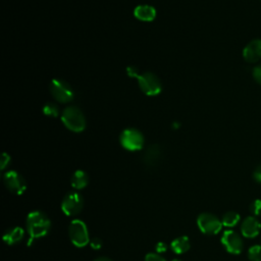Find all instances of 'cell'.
Segmentation results:
<instances>
[{
	"label": "cell",
	"instance_id": "obj_1",
	"mask_svg": "<svg viewBox=\"0 0 261 261\" xmlns=\"http://www.w3.org/2000/svg\"><path fill=\"white\" fill-rule=\"evenodd\" d=\"M25 227L31 239H39L45 237L49 232L51 228V221L45 213L36 210L28 214Z\"/></svg>",
	"mask_w": 261,
	"mask_h": 261
},
{
	"label": "cell",
	"instance_id": "obj_2",
	"mask_svg": "<svg viewBox=\"0 0 261 261\" xmlns=\"http://www.w3.org/2000/svg\"><path fill=\"white\" fill-rule=\"evenodd\" d=\"M63 124L70 130L80 133L86 127V118L83 112L75 106L65 108L61 115Z\"/></svg>",
	"mask_w": 261,
	"mask_h": 261
},
{
	"label": "cell",
	"instance_id": "obj_3",
	"mask_svg": "<svg viewBox=\"0 0 261 261\" xmlns=\"http://www.w3.org/2000/svg\"><path fill=\"white\" fill-rule=\"evenodd\" d=\"M68 236L71 243L77 248L87 246L91 241L87 225L81 219H74L69 223Z\"/></svg>",
	"mask_w": 261,
	"mask_h": 261
},
{
	"label": "cell",
	"instance_id": "obj_4",
	"mask_svg": "<svg viewBox=\"0 0 261 261\" xmlns=\"http://www.w3.org/2000/svg\"><path fill=\"white\" fill-rule=\"evenodd\" d=\"M137 80L140 89L147 96H156L162 90L160 80L152 72H143L138 75Z\"/></svg>",
	"mask_w": 261,
	"mask_h": 261
},
{
	"label": "cell",
	"instance_id": "obj_5",
	"mask_svg": "<svg viewBox=\"0 0 261 261\" xmlns=\"http://www.w3.org/2000/svg\"><path fill=\"white\" fill-rule=\"evenodd\" d=\"M120 144L128 151L141 150L144 146V136L136 128H125L120 135Z\"/></svg>",
	"mask_w": 261,
	"mask_h": 261
},
{
	"label": "cell",
	"instance_id": "obj_6",
	"mask_svg": "<svg viewBox=\"0 0 261 261\" xmlns=\"http://www.w3.org/2000/svg\"><path fill=\"white\" fill-rule=\"evenodd\" d=\"M83 206V197L77 192L67 193L61 202V209L63 213L67 216L77 215L82 211Z\"/></svg>",
	"mask_w": 261,
	"mask_h": 261
},
{
	"label": "cell",
	"instance_id": "obj_7",
	"mask_svg": "<svg viewBox=\"0 0 261 261\" xmlns=\"http://www.w3.org/2000/svg\"><path fill=\"white\" fill-rule=\"evenodd\" d=\"M199 229L205 234H216L221 230L222 222L211 213H201L197 218Z\"/></svg>",
	"mask_w": 261,
	"mask_h": 261
},
{
	"label": "cell",
	"instance_id": "obj_8",
	"mask_svg": "<svg viewBox=\"0 0 261 261\" xmlns=\"http://www.w3.org/2000/svg\"><path fill=\"white\" fill-rule=\"evenodd\" d=\"M50 92L55 100L61 103H66L72 100L73 91L71 87L64 81L54 79L50 83Z\"/></svg>",
	"mask_w": 261,
	"mask_h": 261
},
{
	"label": "cell",
	"instance_id": "obj_9",
	"mask_svg": "<svg viewBox=\"0 0 261 261\" xmlns=\"http://www.w3.org/2000/svg\"><path fill=\"white\" fill-rule=\"evenodd\" d=\"M3 181L7 190L14 195H21L27 189L24 178L15 170L7 171L3 176Z\"/></svg>",
	"mask_w": 261,
	"mask_h": 261
},
{
	"label": "cell",
	"instance_id": "obj_10",
	"mask_svg": "<svg viewBox=\"0 0 261 261\" xmlns=\"http://www.w3.org/2000/svg\"><path fill=\"white\" fill-rule=\"evenodd\" d=\"M221 244L230 254H240L243 251V241L233 230H225L221 237Z\"/></svg>",
	"mask_w": 261,
	"mask_h": 261
},
{
	"label": "cell",
	"instance_id": "obj_11",
	"mask_svg": "<svg viewBox=\"0 0 261 261\" xmlns=\"http://www.w3.org/2000/svg\"><path fill=\"white\" fill-rule=\"evenodd\" d=\"M243 57L250 63L259 61L261 59V40L255 39L249 42L243 50Z\"/></svg>",
	"mask_w": 261,
	"mask_h": 261
},
{
	"label": "cell",
	"instance_id": "obj_12",
	"mask_svg": "<svg viewBox=\"0 0 261 261\" xmlns=\"http://www.w3.org/2000/svg\"><path fill=\"white\" fill-rule=\"evenodd\" d=\"M261 228L260 222L257 220L254 216L247 217L243 222L241 226L242 234L246 238H255L258 236Z\"/></svg>",
	"mask_w": 261,
	"mask_h": 261
},
{
	"label": "cell",
	"instance_id": "obj_13",
	"mask_svg": "<svg viewBox=\"0 0 261 261\" xmlns=\"http://www.w3.org/2000/svg\"><path fill=\"white\" fill-rule=\"evenodd\" d=\"M24 236V230L20 226H14L8 228L4 233H3V241L9 245H16L20 243L23 239Z\"/></svg>",
	"mask_w": 261,
	"mask_h": 261
},
{
	"label": "cell",
	"instance_id": "obj_14",
	"mask_svg": "<svg viewBox=\"0 0 261 261\" xmlns=\"http://www.w3.org/2000/svg\"><path fill=\"white\" fill-rule=\"evenodd\" d=\"M136 18L142 21H152L156 16V10L151 5H139L134 10Z\"/></svg>",
	"mask_w": 261,
	"mask_h": 261
},
{
	"label": "cell",
	"instance_id": "obj_15",
	"mask_svg": "<svg viewBox=\"0 0 261 261\" xmlns=\"http://www.w3.org/2000/svg\"><path fill=\"white\" fill-rule=\"evenodd\" d=\"M170 247L175 254H184L190 250V247H191L190 239L187 236L178 237L171 242Z\"/></svg>",
	"mask_w": 261,
	"mask_h": 261
},
{
	"label": "cell",
	"instance_id": "obj_16",
	"mask_svg": "<svg viewBox=\"0 0 261 261\" xmlns=\"http://www.w3.org/2000/svg\"><path fill=\"white\" fill-rule=\"evenodd\" d=\"M89 182V176L84 170H76L71 176L70 184L71 187L75 190H82L87 187Z\"/></svg>",
	"mask_w": 261,
	"mask_h": 261
},
{
	"label": "cell",
	"instance_id": "obj_17",
	"mask_svg": "<svg viewBox=\"0 0 261 261\" xmlns=\"http://www.w3.org/2000/svg\"><path fill=\"white\" fill-rule=\"evenodd\" d=\"M159 149H158V146H151L148 151L145 153V156H144V161L147 165H154L158 158H159Z\"/></svg>",
	"mask_w": 261,
	"mask_h": 261
},
{
	"label": "cell",
	"instance_id": "obj_18",
	"mask_svg": "<svg viewBox=\"0 0 261 261\" xmlns=\"http://www.w3.org/2000/svg\"><path fill=\"white\" fill-rule=\"evenodd\" d=\"M239 221H240V215L233 211H228V212L224 213L222 216V219H221L222 225H224L226 227H232V226L237 225Z\"/></svg>",
	"mask_w": 261,
	"mask_h": 261
},
{
	"label": "cell",
	"instance_id": "obj_19",
	"mask_svg": "<svg viewBox=\"0 0 261 261\" xmlns=\"http://www.w3.org/2000/svg\"><path fill=\"white\" fill-rule=\"evenodd\" d=\"M248 257L251 261H261V246H252L248 251Z\"/></svg>",
	"mask_w": 261,
	"mask_h": 261
},
{
	"label": "cell",
	"instance_id": "obj_20",
	"mask_svg": "<svg viewBox=\"0 0 261 261\" xmlns=\"http://www.w3.org/2000/svg\"><path fill=\"white\" fill-rule=\"evenodd\" d=\"M43 112L49 116H57L58 115V106L55 103L48 102L44 105Z\"/></svg>",
	"mask_w": 261,
	"mask_h": 261
},
{
	"label": "cell",
	"instance_id": "obj_21",
	"mask_svg": "<svg viewBox=\"0 0 261 261\" xmlns=\"http://www.w3.org/2000/svg\"><path fill=\"white\" fill-rule=\"evenodd\" d=\"M250 211L255 216H261V200H255L250 205Z\"/></svg>",
	"mask_w": 261,
	"mask_h": 261
},
{
	"label": "cell",
	"instance_id": "obj_22",
	"mask_svg": "<svg viewBox=\"0 0 261 261\" xmlns=\"http://www.w3.org/2000/svg\"><path fill=\"white\" fill-rule=\"evenodd\" d=\"M145 261H165V259L158 253H149L145 256Z\"/></svg>",
	"mask_w": 261,
	"mask_h": 261
},
{
	"label": "cell",
	"instance_id": "obj_23",
	"mask_svg": "<svg viewBox=\"0 0 261 261\" xmlns=\"http://www.w3.org/2000/svg\"><path fill=\"white\" fill-rule=\"evenodd\" d=\"M253 77L261 86V64L257 65L254 68V70H253Z\"/></svg>",
	"mask_w": 261,
	"mask_h": 261
},
{
	"label": "cell",
	"instance_id": "obj_24",
	"mask_svg": "<svg viewBox=\"0 0 261 261\" xmlns=\"http://www.w3.org/2000/svg\"><path fill=\"white\" fill-rule=\"evenodd\" d=\"M90 246H91V248H93L94 250L100 249V248L102 247V241H101V239H99V238H93V239H91V241H90Z\"/></svg>",
	"mask_w": 261,
	"mask_h": 261
},
{
	"label": "cell",
	"instance_id": "obj_25",
	"mask_svg": "<svg viewBox=\"0 0 261 261\" xmlns=\"http://www.w3.org/2000/svg\"><path fill=\"white\" fill-rule=\"evenodd\" d=\"M166 250H167V245H166L164 242H158V243L155 245V251H156V253H158V254L164 253V252H166Z\"/></svg>",
	"mask_w": 261,
	"mask_h": 261
},
{
	"label": "cell",
	"instance_id": "obj_26",
	"mask_svg": "<svg viewBox=\"0 0 261 261\" xmlns=\"http://www.w3.org/2000/svg\"><path fill=\"white\" fill-rule=\"evenodd\" d=\"M253 177L255 179V181L261 184V164L259 166L256 167V169L253 172Z\"/></svg>",
	"mask_w": 261,
	"mask_h": 261
},
{
	"label": "cell",
	"instance_id": "obj_27",
	"mask_svg": "<svg viewBox=\"0 0 261 261\" xmlns=\"http://www.w3.org/2000/svg\"><path fill=\"white\" fill-rule=\"evenodd\" d=\"M9 160H10L9 156L6 153H3L2 158H1V169L5 168V166L9 163Z\"/></svg>",
	"mask_w": 261,
	"mask_h": 261
},
{
	"label": "cell",
	"instance_id": "obj_28",
	"mask_svg": "<svg viewBox=\"0 0 261 261\" xmlns=\"http://www.w3.org/2000/svg\"><path fill=\"white\" fill-rule=\"evenodd\" d=\"M126 70H127V74H128L129 76H132V77H138L139 73H138V70H137L136 67L129 66V67H127Z\"/></svg>",
	"mask_w": 261,
	"mask_h": 261
},
{
	"label": "cell",
	"instance_id": "obj_29",
	"mask_svg": "<svg viewBox=\"0 0 261 261\" xmlns=\"http://www.w3.org/2000/svg\"><path fill=\"white\" fill-rule=\"evenodd\" d=\"M94 261H112V260L108 257H98Z\"/></svg>",
	"mask_w": 261,
	"mask_h": 261
},
{
	"label": "cell",
	"instance_id": "obj_30",
	"mask_svg": "<svg viewBox=\"0 0 261 261\" xmlns=\"http://www.w3.org/2000/svg\"><path fill=\"white\" fill-rule=\"evenodd\" d=\"M172 261H181V260H179V259H173Z\"/></svg>",
	"mask_w": 261,
	"mask_h": 261
}]
</instances>
